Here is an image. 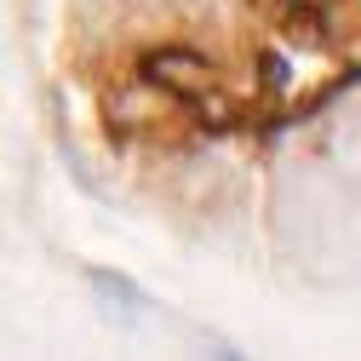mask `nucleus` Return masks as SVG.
<instances>
[{"label":"nucleus","mask_w":361,"mask_h":361,"mask_svg":"<svg viewBox=\"0 0 361 361\" xmlns=\"http://www.w3.org/2000/svg\"><path fill=\"white\" fill-rule=\"evenodd\" d=\"M149 80L161 92H172L190 115H212L224 104V75L212 63H201L195 52H155L149 58Z\"/></svg>","instance_id":"obj_1"},{"label":"nucleus","mask_w":361,"mask_h":361,"mask_svg":"<svg viewBox=\"0 0 361 361\" xmlns=\"http://www.w3.org/2000/svg\"><path fill=\"white\" fill-rule=\"evenodd\" d=\"M86 287H92V304H98V315H104V322H115V327H144L149 315H155L149 293H144L138 281L115 276V269H86Z\"/></svg>","instance_id":"obj_2"},{"label":"nucleus","mask_w":361,"mask_h":361,"mask_svg":"<svg viewBox=\"0 0 361 361\" xmlns=\"http://www.w3.org/2000/svg\"><path fill=\"white\" fill-rule=\"evenodd\" d=\"M195 361H252L241 344H224V338H207L201 350H195Z\"/></svg>","instance_id":"obj_3"},{"label":"nucleus","mask_w":361,"mask_h":361,"mask_svg":"<svg viewBox=\"0 0 361 361\" xmlns=\"http://www.w3.org/2000/svg\"><path fill=\"white\" fill-rule=\"evenodd\" d=\"M293 6H322V0H293Z\"/></svg>","instance_id":"obj_4"}]
</instances>
